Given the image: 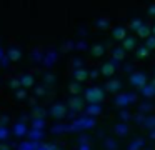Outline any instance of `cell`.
I'll return each mask as SVG.
<instances>
[{"label":"cell","instance_id":"obj_1","mask_svg":"<svg viewBox=\"0 0 155 150\" xmlns=\"http://www.w3.org/2000/svg\"><path fill=\"white\" fill-rule=\"evenodd\" d=\"M115 37H117L118 40H122L125 37V30L124 28H118V30H115Z\"/></svg>","mask_w":155,"mask_h":150},{"label":"cell","instance_id":"obj_2","mask_svg":"<svg viewBox=\"0 0 155 150\" xmlns=\"http://www.w3.org/2000/svg\"><path fill=\"white\" fill-rule=\"evenodd\" d=\"M114 72V68H110V67H107V68H104V73H112Z\"/></svg>","mask_w":155,"mask_h":150},{"label":"cell","instance_id":"obj_3","mask_svg":"<svg viewBox=\"0 0 155 150\" xmlns=\"http://www.w3.org/2000/svg\"><path fill=\"white\" fill-rule=\"evenodd\" d=\"M147 33H148L147 28H140V35H147Z\"/></svg>","mask_w":155,"mask_h":150}]
</instances>
